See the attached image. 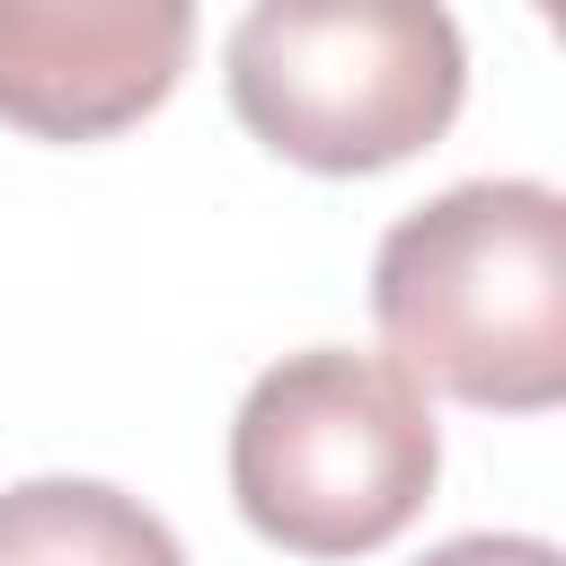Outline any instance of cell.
Wrapping results in <instances>:
<instances>
[{
  "instance_id": "6da1fadb",
  "label": "cell",
  "mask_w": 566,
  "mask_h": 566,
  "mask_svg": "<svg viewBox=\"0 0 566 566\" xmlns=\"http://www.w3.org/2000/svg\"><path fill=\"white\" fill-rule=\"evenodd\" d=\"M371 318L416 389L486 416L566 398V203L539 177H469L371 256Z\"/></svg>"
},
{
  "instance_id": "7a4b0ae2",
  "label": "cell",
  "mask_w": 566,
  "mask_h": 566,
  "mask_svg": "<svg viewBox=\"0 0 566 566\" xmlns=\"http://www.w3.org/2000/svg\"><path fill=\"white\" fill-rule=\"evenodd\" d=\"M442 478L424 389L389 354L310 345L256 371L230 424V504L283 557L389 548Z\"/></svg>"
},
{
  "instance_id": "3957f363",
  "label": "cell",
  "mask_w": 566,
  "mask_h": 566,
  "mask_svg": "<svg viewBox=\"0 0 566 566\" xmlns=\"http://www.w3.org/2000/svg\"><path fill=\"white\" fill-rule=\"evenodd\" d=\"M221 71L239 124L310 177L416 159L451 133L469 88L460 27L407 0H265L230 27Z\"/></svg>"
},
{
  "instance_id": "277c9868",
  "label": "cell",
  "mask_w": 566,
  "mask_h": 566,
  "mask_svg": "<svg viewBox=\"0 0 566 566\" xmlns=\"http://www.w3.org/2000/svg\"><path fill=\"white\" fill-rule=\"evenodd\" d=\"M186 53V0H0V124L35 142H106L177 88Z\"/></svg>"
},
{
  "instance_id": "5b68a950",
  "label": "cell",
  "mask_w": 566,
  "mask_h": 566,
  "mask_svg": "<svg viewBox=\"0 0 566 566\" xmlns=\"http://www.w3.org/2000/svg\"><path fill=\"white\" fill-rule=\"evenodd\" d=\"M0 566H186V548L124 486L27 478L0 495Z\"/></svg>"
},
{
  "instance_id": "8992f818",
  "label": "cell",
  "mask_w": 566,
  "mask_h": 566,
  "mask_svg": "<svg viewBox=\"0 0 566 566\" xmlns=\"http://www.w3.org/2000/svg\"><path fill=\"white\" fill-rule=\"evenodd\" d=\"M416 566H566V557L548 539H531V531H460V539L424 548Z\"/></svg>"
}]
</instances>
